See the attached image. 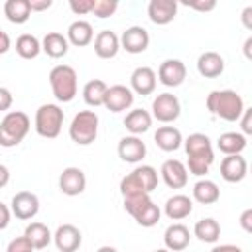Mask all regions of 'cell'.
<instances>
[{"label":"cell","instance_id":"cell-29","mask_svg":"<svg viewBox=\"0 0 252 252\" xmlns=\"http://www.w3.org/2000/svg\"><path fill=\"white\" fill-rule=\"evenodd\" d=\"M193 199L201 205H213L220 199V189L213 179H205L201 177L195 185H193Z\"/></svg>","mask_w":252,"mask_h":252},{"label":"cell","instance_id":"cell-8","mask_svg":"<svg viewBox=\"0 0 252 252\" xmlns=\"http://www.w3.org/2000/svg\"><path fill=\"white\" fill-rule=\"evenodd\" d=\"M69 136L77 146H89L98 136V114L94 110H79L71 124Z\"/></svg>","mask_w":252,"mask_h":252},{"label":"cell","instance_id":"cell-16","mask_svg":"<svg viewBox=\"0 0 252 252\" xmlns=\"http://www.w3.org/2000/svg\"><path fill=\"white\" fill-rule=\"evenodd\" d=\"M156 77L165 87H179V85H183V81L187 77V67L181 59H165L159 65Z\"/></svg>","mask_w":252,"mask_h":252},{"label":"cell","instance_id":"cell-31","mask_svg":"<svg viewBox=\"0 0 252 252\" xmlns=\"http://www.w3.org/2000/svg\"><path fill=\"white\" fill-rule=\"evenodd\" d=\"M217 148H219V152H222L224 156L242 154L244 148H246V136L240 134V132H224V134L219 136Z\"/></svg>","mask_w":252,"mask_h":252},{"label":"cell","instance_id":"cell-50","mask_svg":"<svg viewBox=\"0 0 252 252\" xmlns=\"http://www.w3.org/2000/svg\"><path fill=\"white\" fill-rule=\"evenodd\" d=\"M96 252H118L114 246H110V244H104V246H100Z\"/></svg>","mask_w":252,"mask_h":252},{"label":"cell","instance_id":"cell-14","mask_svg":"<svg viewBox=\"0 0 252 252\" xmlns=\"http://www.w3.org/2000/svg\"><path fill=\"white\" fill-rule=\"evenodd\" d=\"M159 175L169 189H183L189 179V171H187L185 163L179 159H165L161 163Z\"/></svg>","mask_w":252,"mask_h":252},{"label":"cell","instance_id":"cell-32","mask_svg":"<svg viewBox=\"0 0 252 252\" xmlns=\"http://www.w3.org/2000/svg\"><path fill=\"white\" fill-rule=\"evenodd\" d=\"M193 234L201 240V242H207V244H215L219 238H220V224L213 219V217H205V219H199L193 226Z\"/></svg>","mask_w":252,"mask_h":252},{"label":"cell","instance_id":"cell-27","mask_svg":"<svg viewBox=\"0 0 252 252\" xmlns=\"http://www.w3.org/2000/svg\"><path fill=\"white\" fill-rule=\"evenodd\" d=\"M152 114L144 108H132L126 116H124V128L130 132V136H140L144 132L150 130L152 126Z\"/></svg>","mask_w":252,"mask_h":252},{"label":"cell","instance_id":"cell-38","mask_svg":"<svg viewBox=\"0 0 252 252\" xmlns=\"http://www.w3.org/2000/svg\"><path fill=\"white\" fill-rule=\"evenodd\" d=\"M93 4L94 0H69V8L75 16H85L93 12Z\"/></svg>","mask_w":252,"mask_h":252},{"label":"cell","instance_id":"cell-35","mask_svg":"<svg viewBox=\"0 0 252 252\" xmlns=\"http://www.w3.org/2000/svg\"><path fill=\"white\" fill-rule=\"evenodd\" d=\"M16 53L22 59H35L41 53V41L32 33H22L16 39Z\"/></svg>","mask_w":252,"mask_h":252},{"label":"cell","instance_id":"cell-24","mask_svg":"<svg viewBox=\"0 0 252 252\" xmlns=\"http://www.w3.org/2000/svg\"><path fill=\"white\" fill-rule=\"evenodd\" d=\"M191 211H193V199H189L187 195H181V193L169 197L163 205V213L171 220H183L185 217L191 215Z\"/></svg>","mask_w":252,"mask_h":252},{"label":"cell","instance_id":"cell-40","mask_svg":"<svg viewBox=\"0 0 252 252\" xmlns=\"http://www.w3.org/2000/svg\"><path fill=\"white\" fill-rule=\"evenodd\" d=\"M238 122H240V130H242L240 134L250 136L252 134V108H244V112L238 118Z\"/></svg>","mask_w":252,"mask_h":252},{"label":"cell","instance_id":"cell-28","mask_svg":"<svg viewBox=\"0 0 252 252\" xmlns=\"http://www.w3.org/2000/svg\"><path fill=\"white\" fill-rule=\"evenodd\" d=\"M154 142L163 152H175L183 144V136L175 126H159L154 134Z\"/></svg>","mask_w":252,"mask_h":252},{"label":"cell","instance_id":"cell-42","mask_svg":"<svg viewBox=\"0 0 252 252\" xmlns=\"http://www.w3.org/2000/svg\"><path fill=\"white\" fill-rule=\"evenodd\" d=\"M10 219H12V211H10V207H8V205H4V203L0 201V230L8 228Z\"/></svg>","mask_w":252,"mask_h":252},{"label":"cell","instance_id":"cell-13","mask_svg":"<svg viewBox=\"0 0 252 252\" xmlns=\"http://www.w3.org/2000/svg\"><path fill=\"white\" fill-rule=\"evenodd\" d=\"M134 104V93L126 85H112L104 93V102L102 106L110 112H122L128 110Z\"/></svg>","mask_w":252,"mask_h":252},{"label":"cell","instance_id":"cell-25","mask_svg":"<svg viewBox=\"0 0 252 252\" xmlns=\"http://www.w3.org/2000/svg\"><path fill=\"white\" fill-rule=\"evenodd\" d=\"M67 41L75 47H85L94 39V32L93 26L87 20H75L73 24H69L67 28Z\"/></svg>","mask_w":252,"mask_h":252},{"label":"cell","instance_id":"cell-36","mask_svg":"<svg viewBox=\"0 0 252 252\" xmlns=\"http://www.w3.org/2000/svg\"><path fill=\"white\" fill-rule=\"evenodd\" d=\"M116 10H118V2H116V0H94L91 14H94V16L100 18V20H104V18L114 16Z\"/></svg>","mask_w":252,"mask_h":252},{"label":"cell","instance_id":"cell-43","mask_svg":"<svg viewBox=\"0 0 252 252\" xmlns=\"http://www.w3.org/2000/svg\"><path fill=\"white\" fill-rule=\"evenodd\" d=\"M240 226L244 232H252V209H244L240 215Z\"/></svg>","mask_w":252,"mask_h":252},{"label":"cell","instance_id":"cell-17","mask_svg":"<svg viewBox=\"0 0 252 252\" xmlns=\"http://www.w3.org/2000/svg\"><path fill=\"white\" fill-rule=\"evenodd\" d=\"M156 83H158V77H156V71L148 65H142V67H136L130 75V91L134 94H142V96H148L156 91Z\"/></svg>","mask_w":252,"mask_h":252},{"label":"cell","instance_id":"cell-4","mask_svg":"<svg viewBox=\"0 0 252 252\" xmlns=\"http://www.w3.org/2000/svg\"><path fill=\"white\" fill-rule=\"evenodd\" d=\"M32 128L30 116L22 110H10L0 120V146L2 148H14L28 136Z\"/></svg>","mask_w":252,"mask_h":252},{"label":"cell","instance_id":"cell-51","mask_svg":"<svg viewBox=\"0 0 252 252\" xmlns=\"http://www.w3.org/2000/svg\"><path fill=\"white\" fill-rule=\"evenodd\" d=\"M154 252H169L167 248H158V250H154Z\"/></svg>","mask_w":252,"mask_h":252},{"label":"cell","instance_id":"cell-48","mask_svg":"<svg viewBox=\"0 0 252 252\" xmlns=\"http://www.w3.org/2000/svg\"><path fill=\"white\" fill-rule=\"evenodd\" d=\"M8 183H10V169H8L6 165L0 163V189L6 187Z\"/></svg>","mask_w":252,"mask_h":252},{"label":"cell","instance_id":"cell-15","mask_svg":"<svg viewBox=\"0 0 252 252\" xmlns=\"http://www.w3.org/2000/svg\"><path fill=\"white\" fill-rule=\"evenodd\" d=\"M179 2L177 0H150L148 4V18L156 26H167L177 16Z\"/></svg>","mask_w":252,"mask_h":252},{"label":"cell","instance_id":"cell-18","mask_svg":"<svg viewBox=\"0 0 252 252\" xmlns=\"http://www.w3.org/2000/svg\"><path fill=\"white\" fill-rule=\"evenodd\" d=\"M53 242L59 252H77L83 242V234L75 224L65 222V224H59L57 230L53 232Z\"/></svg>","mask_w":252,"mask_h":252},{"label":"cell","instance_id":"cell-19","mask_svg":"<svg viewBox=\"0 0 252 252\" xmlns=\"http://www.w3.org/2000/svg\"><path fill=\"white\" fill-rule=\"evenodd\" d=\"M146 144L140 136H124L118 142V158L126 163H140L146 158Z\"/></svg>","mask_w":252,"mask_h":252},{"label":"cell","instance_id":"cell-46","mask_svg":"<svg viewBox=\"0 0 252 252\" xmlns=\"http://www.w3.org/2000/svg\"><path fill=\"white\" fill-rule=\"evenodd\" d=\"M211 252H244V250L236 244H217L211 248Z\"/></svg>","mask_w":252,"mask_h":252},{"label":"cell","instance_id":"cell-21","mask_svg":"<svg viewBox=\"0 0 252 252\" xmlns=\"http://www.w3.org/2000/svg\"><path fill=\"white\" fill-rule=\"evenodd\" d=\"M189 242H191V232L181 222L169 224L165 228V232H163V244H165V248L169 252H181V250H185L189 246Z\"/></svg>","mask_w":252,"mask_h":252},{"label":"cell","instance_id":"cell-44","mask_svg":"<svg viewBox=\"0 0 252 252\" xmlns=\"http://www.w3.org/2000/svg\"><path fill=\"white\" fill-rule=\"evenodd\" d=\"M53 6V0H30V10L32 12H45Z\"/></svg>","mask_w":252,"mask_h":252},{"label":"cell","instance_id":"cell-49","mask_svg":"<svg viewBox=\"0 0 252 252\" xmlns=\"http://www.w3.org/2000/svg\"><path fill=\"white\" fill-rule=\"evenodd\" d=\"M244 55H246V59H252V35L246 37V41H244Z\"/></svg>","mask_w":252,"mask_h":252},{"label":"cell","instance_id":"cell-30","mask_svg":"<svg viewBox=\"0 0 252 252\" xmlns=\"http://www.w3.org/2000/svg\"><path fill=\"white\" fill-rule=\"evenodd\" d=\"M24 236L32 242L33 250H43V248H47V244L53 240V234H51V230L47 228V224L37 222V220H35V222H30V224L26 226Z\"/></svg>","mask_w":252,"mask_h":252},{"label":"cell","instance_id":"cell-33","mask_svg":"<svg viewBox=\"0 0 252 252\" xmlns=\"http://www.w3.org/2000/svg\"><path fill=\"white\" fill-rule=\"evenodd\" d=\"M106 89H108V85L102 79H91L89 83H85V87H83V100H85V104H89L93 108L102 106Z\"/></svg>","mask_w":252,"mask_h":252},{"label":"cell","instance_id":"cell-7","mask_svg":"<svg viewBox=\"0 0 252 252\" xmlns=\"http://www.w3.org/2000/svg\"><path fill=\"white\" fill-rule=\"evenodd\" d=\"M124 209L134 217V220L144 226V228H152L158 224L159 217H161V209L150 199V195L142 193V195H132V197H124Z\"/></svg>","mask_w":252,"mask_h":252},{"label":"cell","instance_id":"cell-23","mask_svg":"<svg viewBox=\"0 0 252 252\" xmlns=\"http://www.w3.org/2000/svg\"><path fill=\"white\" fill-rule=\"evenodd\" d=\"M120 51V39L112 30H102L94 37V53L100 59H112Z\"/></svg>","mask_w":252,"mask_h":252},{"label":"cell","instance_id":"cell-26","mask_svg":"<svg viewBox=\"0 0 252 252\" xmlns=\"http://www.w3.org/2000/svg\"><path fill=\"white\" fill-rule=\"evenodd\" d=\"M41 51L51 59H61L69 51V41L59 32H47L41 39Z\"/></svg>","mask_w":252,"mask_h":252},{"label":"cell","instance_id":"cell-39","mask_svg":"<svg viewBox=\"0 0 252 252\" xmlns=\"http://www.w3.org/2000/svg\"><path fill=\"white\" fill-rule=\"evenodd\" d=\"M181 4L191 8V10H197V12H211V10L217 8L215 0H183Z\"/></svg>","mask_w":252,"mask_h":252},{"label":"cell","instance_id":"cell-12","mask_svg":"<svg viewBox=\"0 0 252 252\" xmlns=\"http://www.w3.org/2000/svg\"><path fill=\"white\" fill-rule=\"evenodd\" d=\"M87 189V177L81 167L69 165L59 175V191L67 197H77Z\"/></svg>","mask_w":252,"mask_h":252},{"label":"cell","instance_id":"cell-11","mask_svg":"<svg viewBox=\"0 0 252 252\" xmlns=\"http://www.w3.org/2000/svg\"><path fill=\"white\" fill-rule=\"evenodd\" d=\"M10 211L20 220H30L39 213V197L32 191H20L12 197Z\"/></svg>","mask_w":252,"mask_h":252},{"label":"cell","instance_id":"cell-34","mask_svg":"<svg viewBox=\"0 0 252 252\" xmlns=\"http://www.w3.org/2000/svg\"><path fill=\"white\" fill-rule=\"evenodd\" d=\"M4 16L12 24H26L32 16L30 0H6L4 4Z\"/></svg>","mask_w":252,"mask_h":252},{"label":"cell","instance_id":"cell-20","mask_svg":"<svg viewBox=\"0 0 252 252\" xmlns=\"http://www.w3.org/2000/svg\"><path fill=\"white\" fill-rule=\"evenodd\" d=\"M248 173V163L246 159L236 154V156H224L220 161V177L226 183H240Z\"/></svg>","mask_w":252,"mask_h":252},{"label":"cell","instance_id":"cell-47","mask_svg":"<svg viewBox=\"0 0 252 252\" xmlns=\"http://www.w3.org/2000/svg\"><path fill=\"white\" fill-rule=\"evenodd\" d=\"M240 20H242V24H244L246 30H252V6H246V8L242 10Z\"/></svg>","mask_w":252,"mask_h":252},{"label":"cell","instance_id":"cell-1","mask_svg":"<svg viewBox=\"0 0 252 252\" xmlns=\"http://www.w3.org/2000/svg\"><path fill=\"white\" fill-rule=\"evenodd\" d=\"M185 146V154H187V171L203 177L205 173H209V167L215 161V152H213V144L211 138L203 132H193L183 140Z\"/></svg>","mask_w":252,"mask_h":252},{"label":"cell","instance_id":"cell-3","mask_svg":"<svg viewBox=\"0 0 252 252\" xmlns=\"http://www.w3.org/2000/svg\"><path fill=\"white\" fill-rule=\"evenodd\" d=\"M158 187V171L152 165H138L134 167L128 175H124L120 179V193L122 199L124 197H132V195H150L154 189Z\"/></svg>","mask_w":252,"mask_h":252},{"label":"cell","instance_id":"cell-45","mask_svg":"<svg viewBox=\"0 0 252 252\" xmlns=\"http://www.w3.org/2000/svg\"><path fill=\"white\" fill-rule=\"evenodd\" d=\"M12 47V41H10V35L0 28V55L8 53V49Z\"/></svg>","mask_w":252,"mask_h":252},{"label":"cell","instance_id":"cell-10","mask_svg":"<svg viewBox=\"0 0 252 252\" xmlns=\"http://www.w3.org/2000/svg\"><path fill=\"white\" fill-rule=\"evenodd\" d=\"M118 39H120V49H124L126 53H132V55L144 53L148 49V45H150V33L142 26L126 28Z\"/></svg>","mask_w":252,"mask_h":252},{"label":"cell","instance_id":"cell-9","mask_svg":"<svg viewBox=\"0 0 252 252\" xmlns=\"http://www.w3.org/2000/svg\"><path fill=\"white\" fill-rule=\"evenodd\" d=\"M152 118L161 124H171L181 114V102L173 93H159L152 100Z\"/></svg>","mask_w":252,"mask_h":252},{"label":"cell","instance_id":"cell-37","mask_svg":"<svg viewBox=\"0 0 252 252\" xmlns=\"http://www.w3.org/2000/svg\"><path fill=\"white\" fill-rule=\"evenodd\" d=\"M6 252H33V246H32V242L22 234V236H16V238H12V240L8 242Z\"/></svg>","mask_w":252,"mask_h":252},{"label":"cell","instance_id":"cell-41","mask_svg":"<svg viewBox=\"0 0 252 252\" xmlns=\"http://www.w3.org/2000/svg\"><path fill=\"white\" fill-rule=\"evenodd\" d=\"M12 102H14V96H12L10 89L0 87V112H10Z\"/></svg>","mask_w":252,"mask_h":252},{"label":"cell","instance_id":"cell-6","mask_svg":"<svg viewBox=\"0 0 252 252\" xmlns=\"http://www.w3.org/2000/svg\"><path fill=\"white\" fill-rule=\"evenodd\" d=\"M63 120H65L63 108L59 104H55V102H45L35 110V118H33L35 132L41 138L53 140V138H57L61 134Z\"/></svg>","mask_w":252,"mask_h":252},{"label":"cell","instance_id":"cell-22","mask_svg":"<svg viewBox=\"0 0 252 252\" xmlns=\"http://www.w3.org/2000/svg\"><path fill=\"white\" fill-rule=\"evenodd\" d=\"M197 71L205 79H217L224 73V59L217 51H205L197 59Z\"/></svg>","mask_w":252,"mask_h":252},{"label":"cell","instance_id":"cell-5","mask_svg":"<svg viewBox=\"0 0 252 252\" xmlns=\"http://www.w3.org/2000/svg\"><path fill=\"white\" fill-rule=\"evenodd\" d=\"M49 87L57 102H71L77 96V71L71 65H55L49 71Z\"/></svg>","mask_w":252,"mask_h":252},{"label":"cell","instance_id":"cell-2","mask_svg":"<svg viewBox=\"0 0 252 252\" xmlns=\"http://www.w3.org/2000/svg\"><path fill=\"white\" fill-rule=\"evenodd\" d=\"M207 110L215 114L217 118L224 122H238V118L244 112V100L242 96L232 91V89H220V91H211L207 94Z\"/></svg>","mask_w":252,"mask_h":252}]
</instances>
